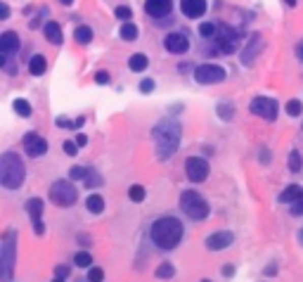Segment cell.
<instances>
[{"label":"cell","mask_w":303,"mask_h":282,"mask_svg":"<svg viewBox=\"0 0 303 282\" xmlns=\"http://www.w3.org/2000/svg\"><path fill=\"white\" fill-rule=\"evenodd\" d=\"M218 109H221V117L223 119H232V104H221V107H218Z\"/></svg>","instance_id":"obj_38"},{"label":"cell","mask_w":303,"mask_h":282,"mask_svg":"<svg viewBox=\"0 0 303 282\" xmlns=\"http://www.w3.org/2000/svg\"><path fill=\"white\" fill-rule=\"evenodd\" d=\"M147 64H149V60H147V55H142V52H138V55H133L131 60H128V67H131L133 71H145Z\"/></svg>","instance_id":"obj_22"},{"label":"cell","mask_w":303,"mask_h":282,"mask_svg":"<svg viewBox=\"0 0 303 282\" xmlns=\"http://www.w3.org/2000/svg\"><path fill=\"white\" fill-rule=\"evenodd\" d=\"M45 69H48L45 57H43V55H34V57H31V62H28V71H31V74L41 76V74H45Z\"/></svg>","instance_id":"obj_20"},{"label":"cell","mask_w":303,"mask_h":282,"mask_svg":"<svg viewBox=\"0 0 303 282\" xmlns=\"http://www.w3.org/2000/svg\"><path fill=\"white\" fill-rule=\"evenodd\" d=\"M298 242H301V244H303V230H301V233H298Z\"/></svg>","instance_id":"obj_50"},{"label":"cell","mask_w":303,"mask_h":282,"mask_svg":"<svg viewBox=\"0 0 303 282\" xmlns=\"http://www.w3.org/2000/svg\"><path fill=\"white\" fill-rule=\"evenodd\" d=\"M14 111L19 114V117H31V104L26 102V100H14Z\"/></svg>","instance_id":"obj_28"},{"label":"cell","mask_w":303,"mask_h":282,"mask_svg":"<svg viewBox=\"0 0 303 282\" xmlns=\"http://www.w3.org/2000/svg\"><path fill=\"white\" fill-rule=\"evenodd\" d=\"M19 50V36L14 34V31H5V34L0 36V52L3 55H12Z\"/></svg>","instance_id":"obj_17"},{"label":"cell","mask_w":303,"mask_h":282,"mask_svg":"<svg viewBox=\"0 0 303 282\" xmlns=\"http://www.w3.org/2000/svg\"><path fill=\"white\" fill-rule=\"evenodd\" d=\"M128 197H131L133 202H142V200H145V187H142V185H133L131 190H128Z\"/></svg>","instance_id":"obj_32"},{"label":"cell","mask_w":303,"mask_h":282,"mask_svg":"<svg viewBox=\"0 0 303 282\" xmlns=\"http://www.w3.org/2000/svg\"><path fill=\"white\" fill-rule=\"evenodd\" d=\"M149 235L159 249H175L183 240V223L173 216H164V218H157L152 223Z\"/></svg>","instance_id":"obj_2"},{"label":"cell","mask_w":303,"mask_h":282,"mask_svg":"<svg viewBox=\"0 0 303 282\" xmlns=\"http://www.w3.org/2000/svg\"><path fill=\"white\" fill-rule=\"evenodd\" d=\"M216 41H218V50H221L223 55H230V52L237 50L239 36H237V31H234L232 26H225V24H223V26L218 29V34H216Z\"/></svg>","instance_id":"obj_9"},{"label":"cell","mask_w":303,"mask_h":282,"mask_svg":"<svg viewBox=\"0 0 303 282\" xmlns=\"http://www.w3.org/2000/svg\"><path fill=\"white\" fill-rule=\"evenodd\" d=\"M180 124L178 121H171V119H164L154 126L152 131V138L157 143V157L159 159H168L171 154L178 152V145H180Z\"/></svg>","instance_id":"obj_1"},{"label":"cell","mask_w":303,"mask_h":282,"mask_svg":"<svg viewBox=\"0 0 303 282\" xmlns=\"http://www.w3.org/2000/svg\"><path fill=\"white\" fill-rule=\"evenodd\" d=\"M74 263L78 266V268H90V263H93V256H90L88 251H78V254L74 256Z\"/></svg>","instance_id":"obj_26"},{"label":"cell","mask_w":303,"mask_h":282,"mask_svg":"<svg viewBox=\"0 0 303 282\" xmlns=\"http://www.w3.org/2000/svg\"><path fill=\"white\" fill-rule=\"evenodd\" d=\"M140 90H142V93H149V90H154V81H152V78H145V81L140 83Z\"/></svg>","instance_id":"obj_40"},{"label":"cell","mask_w":303,"mask_h":282,"mask_svg":"<svg viewBox=\"0 0 303 282\" xmlns=\"http://www.w3.org/2000/svg\"><path fill=\"white\" fill-rule=\"evenodd\" d=\"M85 183H88L90 187L95 185V183H102V178L97 176V173H93V171H88V176H85Z\"/></svg>","instance_id":"obj_37"},{"label":"cell","mask_w":303,"mask_h":282,"mask_svg":"<svg viewBox=\"0 0 303 282\" xmlns=\"http://www.w3.org/2000/svg\"><path fill=\"white\" fill-rule=\"evenodd\" d=\"M14 270V230L5 233L3 247H0V280L10 282Z\"/></svg>","instance_id":"obj_5"},{"label":"cell","mask_w":303,"mask_h":282,"mask_svg":"<svg viewBox=\"0 0 303 282\" xmlns=\"http://www.w3.org/2000/svg\"><path fill=\"white\" fill-rule=\"evenodd\" d=\"M294 216H303V197H298L294 204H291V209H289Z\"/></svg>","instance_id":"obj_36"},{"label":"cell","mask_w":303,"mask_h":282,"mask_svg":"<svg viewBox=\"0 0 303 282\" xmlns=\"http://www.w3.org/2000/svg\"><path fill=\"white\" fill-rule=\"evenodd\" d=\"M180 10L185 17L194 19V17H201V14L206 12V0H183L180 3Z\"/></svg>","instance_id":"obj_15"},{"label":"cell","mask_w":303,"mask_h":282,"mask_svg":"<svg viewBox=\"0 0 303 282\" xmlns=\"http://www.w3.org/2000/svg\"><path fill=\"white\" fill-rule=\"evenodd\" d=\"M298 57H301V60H303V43H301V45H298Z\"/></svg>","instance_id":"obj_47"},{"label":"cell","mask_w":303,"mask_h":282,"mask_svg":"<svg viewBox=\"0 0 303 282\" xmlns=\"http://www.w3.org/2000/svg\"><path fill=\"white\" fill-rule=\"evenodd\" d=\"M85 176H88V168H85V166H71L69 168L71 180H85Z\"/></svg>","instance_id":"obj_29"},{"label":"cell","mask_w":303,"mask_h":282,"mask_svg":"<svg viewBox=\"0 0 303 282\" xmlns=\"http://www.w3.org/2000/svg\"><path fill=\"white\" fill-rule=\"evenodd\" d=\"M88 280H90V282H102V280H104V273H102V268H90V273H88Z\"/></svg>","instance_id":"obj_34"},{"label":"cell","mask_w":303,"mask_h":282,"mask_svg":"<svg viewBox=\"0 0 303 282\" xmlns=\"http://www.w3.org/2000/svg\"><path fill=\"white\" fill-rule=\"evenodd\" d=\"M74 38L76 43H81V45H88L90 41H93V29L90 26H78L74 31Z\"/></svg>","instance_id":"obj_23"},{"label":"cell","mask_w":303,"mask_h":282,"mask_svg":"<svg viewBox=\"0 0 303 282\" xmlns=\"http://www.w3.org/2000/svg\"><path fill=\"white\" fill-rule=\"evenodd\" d=\"M24 150H26L28 157H43L48 152V143L38 133H26L24 135Z\"/></svg>","instance_id":"obj_11"},{"label":"cell","mask_w":303,"mask_h":282,"mask_svg":"<svg viewBox=\"0 0 303 282\" xmlns=\"http://www.w3.org/2000/svg\"><path fill=\"white\" fill-rule=\"evenodd\" d=\"M194 81L201 86H211V83H221L225 81V69L218 64H201L194 69Z\"/></svg>","instance_id":"obj_7"},{"label":"cell","mask_w":303,"mask_h":282,"mask_svg":"<svg viewBox=\"0 0 303 282\" xmlns=\"http://www.w3.org/2000/svg\"><path fill=\"white\" fill-rule=\"evenodd\" d=\"M251 111H254L256 117L265 119V121H275L280 107H277V102L272 97H256L254 102H251Z\"/></svg>","instance_id":"obj_8"},{"label":"cell","mask_w":303,"mask_h":282,"mask_svg":"<svg viewBox=\"0 0 303 282\" xmlns=\"http://www.w3.org/2000/svg\"><path fill=\"white\" fill-rule=\"evenodd\" d=\"M301 166H303L301 154H298L296 150H291V154H289V168H291L294 173H298V171H301Z\"/></svg>","instance_id":"obj_30"},{"label":"cell","mask_w":303,"mask_h":282,"mask_svg":"<svg viewBox=\"0 0 303 282\" xmlns=\"http://www.w3.org/2000/svg\"><path fill=\"white\" fill-rule=\"evenodd\" d=\"M7 17H10V7L3 3V5H0V19H7Z\"/></svg>","instance_id":"obj_43"},{"label":"cell","mask_w":303,"mask_h":282,"mask_svg":"<svg viewBox=\"0 0 303 282\" xmlns=\"http://www.w3.org/2000/svg\"><path fill=\"white\" fill-rule=\"evenodd\" d=\"M57 126H74V124H69L67 119H57ZM74 128H76V126H74Z\"/></svg>","instance_id":"obj_46"},{"label":"cell","mask_w":303,"mask_h":282,"mask_svg":"<svg viewBox=\"0 0 303 282\" xmlns=\"http://www.w3.org/2000/svg\"><path fill=\"white\" fill-rule=\"evenodd\" d=\"M301 111H303V104L298 102V100H289V102H287V114H289V117H298Z\"/></svg>","instance_id":"obj_33"},{"label":"cell","mask_w":303,"mask_h":282,"mask_svg":"<svg viewBox=\"0 0 303 282\" xmlns=\"http://www.w3.org/2000/svg\"><path fill=\"white\" fill-rule=\"evenodd\" d=\"M95 81L100 83V86H104V83H109V74H107V71H97V74H95Z\"/></svg>","instance_id":"obj_39"},{"label":"cell","mask_w":303,"mask_h":282,"mask_svg":"<svg viewBox=\"0 0 303 282\" xmlns=\"http://www.w3.org/2000/svg\"><path fill=\"white\" fill-rule=\"evenodd\" d=\"M116 17L118 19H131L133 17V12H131V7H126V5H121V7H116Z\"/></svg>","instance_id":"obj_35"},{"label":"cell","mask_w":303,"mask_h":282,"mask_svg":"<svg viewBox=\"0 0 303 282\" xmlns=\"http://www.w3.org/2000/svg\"><path fill=\"white\" fill-rule=\"evenodd\" d=\"M52 282H64V280H59V277H55V280H52Z\"/></svg>","instance_id":"obj_51"},{"label":"cell","mask_w":303,"mask_h":282,"mask_svg":"<svg viewBox=\"0 0 303 282\" xmlns=\"http://www.w3.org/2000/svg\"><path fill=\"white\" fill-rule=\"evenodd\" d=\"M55 273H57V277H59V280H64V277L69 275V268H67V266H59Z\"/></svg>","instance_id":"obj_42"},{"label":"cell","mask_w":303,"mask_h":282,"mask_svg":"<svg viewBox=\"0 0 303 282\" xmlns=\"http://www.w3.org/2000/svg\"><path fill=\"white\" fill-rule=\"evenodd\" d=\"M298 197H303V187H301V185H289V187H287V190H284L282 194H280V202H287V204H294V202H296Z\"/></svg>","instance_id":"obj_19"},{"label":"cell","mask_w":303,"mask_h":282,"mask_svg":"<svg viewBox=\"0 0 303 282\" xmlns=\"http://www.w3.org/2000/svg\"><path fill=\"white\" fill-rule=\"evenodd\" d=\"M50 200L55 202L57 207H71L78 200V190L71 185L69 180H55L50 187Z\"/></svg>","instance_id":"obj_6"},{"label":"cell","mask_w":303,"mask_h":282,"mask_svg":"<svg viewBox=\"0 0 303 282\" xmlns=\"http://www.w3.org/2000/svg\"><path fill=\"white\" fill-rule=\"evenodd\" d=\"M261 48H263V38H261V34H254L251 38H249V43H247V48H244V52H241V62L247 64H254L256 62V55L261 52Z\"/></svg>","instance_id":"obj_13"},{"label":"cell","mask_w":303,"mask_h":282,"mask_svg":"<svg viewBox=\"0 0 303 282\" xmlns=\"http://www.w3.org/2000/svg\"><path fill=\"white\" fill-rule=\"evenodd\" d=\"M85 204H88V211L90 213H102L104 211V200L100 197V194H90Z\"/></svg>","instance_id":"obj_24"},{"label":"cell","mask_w":303,"mask_h":282,"mask_svg":"<svg viewBox=\"0 0 303 282\" xmlns=\"http://www.w3.org/2000/svg\"><path fill=\"white\" fill-rule=\"evenodd\" d=\"M201 282H211V280H201Z\"/></svg>","instance_id":"obj_52"},{"label":"cell","mask_w":303,"mask_h":282,"mask_svg":"<svg viewBox=\"0 0 303 282\" xmlns=\"http://www.w3.org/2000/svg\"><path fill=\"white\" fill-rule=\"evenodd\" d=\"M59 3H62V5H71V3H74V0H59Z\"/></svg>","instance_id":"obj_48"},{"label":"cell","mask_w":303,"mask_h":282,"mask_svg":"<svg viewBox=\"0 0 303 282\" xmlns=\"http://www.w3.org/2000/svg\"><path fill=\"white\" fill-rule=\"evenodd\" d=\"M34 230H36V235H43V233H45V228H43L41 220H36V223H34Z\"/></svg>","instance_id":"obj_44"},{"label":"cell","mask_w":303,"mask_h":282,"mask_svg":"<svg viewBox=\"0 0 303 282\" xmlns=\"http://www.w3.org/2000/svg\"><path fill=\"white\" fill-rule=\"evenodd\" d=\"M64 152H67V154H69V157H74L76 152V143H71V140H67V143H64Z\"/></svg>","instance_id":"obj_41"},{"label":"cell","mask_w":303,"mask_h":282,"mask_svg":"<svg viewBox=\"0 0 303 282\" xmlns=\"http://www.w3.org/2000/svg\"><path fill=\"white\" fill-rule=\"evenodd\" d=\"M234 240L232 233H227V230H221V233H214L206 237V249H211V251H221V249L230 247Z\"/></svg>","instance_id":"obj_12"},{"label":"cell","mask_w":303,"mask_h":282,"mask_svg":"<svg viewBox=\"0 0 303 282\" xmlns=\"http://www.w3.org/2000/svg\"><path fill=\"white\" fill-rule=\"evenodd\" d=\"M118 34H121V38H124V41H135V38H138V26L128 21V24H124V26H121V31H118Z\"/></svg>","instance_id":"obj_25"},{"label":"cell","mask_w":303,"mask_h":282,"mask_svg":"<svg viewBox=\"0 0 303 282\" xmlns=\"http://www.w3.org/2000/svg\"><path fill=\"white\" fill-rule=\"evenodd\" d=\"M164 48L168 50V52H185L187 48H190V41H187L185 34H168L164 38Z\"/></svg>","instance_id":"obj_14"},{"label":"cell","mask_w":303,"mask_h":282,"mask_svg":"<svg viewBox=\"0 0 303 282\" xmlns=\"http://www.w3.org/2000/svg\"><path fill=\"white\" fill-rule=\"evenodd\" d=\"M199 34L204 36V38H216V34H218V29H216V24L206 21V24H201V26H199Z\"/></svg>","instance_id":"obj_31"},{"label":"cell","mask_w":303,"mask_h":282,"mask_svg":"<svg viewBox=\"0 0 303 282\" xmlns=\"http://www.w3.org/2000/svg\"><path fill=\"white\" fill-rule=\"evenodd\" d=\"M180 209L192 220H204L208 216V211H211L208 202L199 192H194V190H185V192L180 194Z\"/></svg>","instance_id":"obj_4"},{"label":"cell","mask_w":303,"mask_h":282,"mask_svg":"<svg viewBox=\"0 0 303 282\" xmlns=\"http://www.w3.org/2000/svg\"><path fill=\"white\" fill-rule=\"evenodd\" d=\"M24 161L19 159V154L14 152H5L0 157V183L7 190H17L24 183Z\"/></svg>","instance_id":"obj_3"},{"label":"cell","mask_w":303,"mask_h":282,"mask_svg":"<svg viewBox=\"0 0 303 282\" xmlns=\"http://www.w3.org/2000/svg\"><path fill=\"white\" fill-rule=\"evenodd\" d=\"M45 38H48L52 45H59V43H62V29H59L57 21H48V24H45Z\"/></svg>","instance_id":"obj_18"},{"label":"cell","mask_w":303,"mask_h":282,"mask_svg":"<svg viewBox=\"0 0 303 282\" xmlns=\"http://www.w3.org/2000/svg\"><path fill=\"white\" fill-rule=\"evenodd\" d=\"M175 275V268H173V263H161L157 268V277H161V280H168V277Z\"/></svg>","instance_id":"obj_27"},{"label":"cell","mask_w":303,"mask_h":282,"mask_svg":"<svg viewBox=\"0 0 303 282\" xmlns=\"http://www.w3.org/2000/svg\"><path fill=\"white\" fill-rule=\"evenodd\" d=\"M145 10L152 17H166L173 10V0H147Z\"/></svg>","instance_id":"obj_16"},{"label":"cell","mask_w":303,"mask_h":282,"mask_svg":"<svg viewBox=\"0 0 303 282\" xmlns=\"http://www.w3.org/2000/svg\"><path fill=\"white\" fill-rule=\"evenodd\" d=\"M287 5H289V7H294V5H296V0H287Z\"/></svg>","instance_id":"obj_49"},{"label":"cell","mask_w":303,"mask_h":282,"mask_svg":"<svg viewBox=\"0 0 303 282\" xmlns=\"http://www.w3.org/2000/svg\"><path fill=\"white\" fill-rule=\"evenodd\" d=\"M185 173L192 183H201V180H206V176H208V164L201 157H190L185 161Z\"/></svg>","instance_id":"obj_10"},{"label":"cell","mask_w":303,"mask_h":282,"mask_svg":"<svg viewBox=\"0 0 303 282\" xmlns=\"http://www.w3.org/2000/svg\"><path fill=\"white\" fill-rule=\"evenodd\" d=\"M85 143H88V138H85V135H83V133H81V135L76 138V145H78V147H83V145H85Z\"/></svg>","instance_id":"obj_45"},{"label":"cell","mask_w":303,"mask_h":282,"mask_svg":"<svg viewBox=\"0 0 303 282\" xmlns=\"http://www.w3.org/2000/svg\"><path fill=\"white\" fill-rule=\"evenodd\" d=\"M26 211H28V216H31V220H41V213H43V202L41 200H28L26 202Z\"/></svg>","instance_id":"obj_21"}]
</instances>
